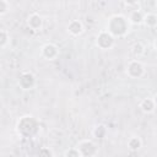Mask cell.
<instances>
[{
    "label": "cell",
    "mask_w": 157,
    "mask_h": 157,
    "mask_svg": "<svg viewBox=\"0 0 157 157\" xmlns=\"http://www.w3.org/2000/svg\"><path fill=\"white\" fill-rule=\"evenodd\" d=\"M105 29L109 31L115 38L124 37L130 29V21L124 15H114L108 20Z\"/></svg>",
    "instance_id": "obj_1"
},
{
    "label": "cell",
    "mask_w": 157,
    "mask_h": 157,
    "mask_svg": "<svg viewBox=\"0 0 157 157\" xmlns=\"http://www.w3.org/2000/svg\"><path fill=\"white\" fill-rule=\"evenodd\" d=\"M115 44V37L107 29H102L98 32L96 37V45L102 50H108L113 48Z\"/></svg>",
    "instance_id": "obj_2"
},
{
    "label": "cell",
    "mask_w": 157,
    "mask_h": 157,
    "mask_svg": "<svg viewBox=\"0 0 157 157\" xmlns=\"http://www.w3.org/2000/svg\"><path fill=\"white\" fill-rule=\"evenodd\" d=\"M145 65L139 59H132L126 66V75L130 78H141L145 75Z\"/></svg>",
    "instance_id": "obj_3"
},
{
    "label": "cell",
    "mask_w": 157,
    "mask_h": 157,
    "mask_svg": "<svg viewBox=\"0 0 157 157\" xmlns=\"http://www.w3.org/2000/svg\"><path fill=\"white\" fill-rule=\"evenodd\" d=\"M18 86L21 90L23 91H29V90H33L37 85V80H36V76L29 72V71H25L21 74L20 78H18Z\"/></svg>",
    "instance_id": "obj_4"
},
{
    "label": "cell",
    "mask_w": 157,
    "mask_h": 157,
    "mask_svg": "<svg viewBox=\"0 0 157 157\" xmlns=\"http://www.w3.org/2000/svg\"><path fill=\"white\" fill-rule=\"evenodd\" d=\"M40 54L45 60H54L59 56V48L54 43H45L40 48Z\"/></svg>",
    "instance_id": "obj_5"
},
{
    "label": "cell",
    "mask_w": 157,
    "mask_h": 157,
    "mask_svg": "<svg viewBox=\"0 0 157 157\" xmlns=\"http://www.w3.org/2000/svg\"><path fill=\"white\" fill-rule=\"evenodd\" d=\"M76 147L80 150L81 156H82V153H83L85 150H88V156H94V155H97V152H98V147H97V145H96L92 140H88V139H86V140H81V141L77 144Z\"/></svg>",
    "instance_id": "obj_6"
},
{
    "label": "cell",
    "mask_w": 157,
    "mask_h": 157,
    "mask_svg": "<svg viewBox=\"0 0 157 157\" xmlns=\"http://www.w3.org/2000/svg\"><path fill=\"white\" fill-rule=\"evenodd\" d=\"M27 25L33 31H39L43 27V17L39 13H31L27 18Z\"/></svg>",
    "instance_id": "obj_7"
},
{
    "label": "cell",
    "mask_w": 157,
    "mask_h": 157,
    "mask_svg": "<svg viewBox=\"0 0 157 157\" xmlns=\"http://www.w3.org/2000/svg\"><path fill=\"white\" fill-rule=\"evenodd\" d=\"M67 32L71 36H74V37L80 36L83 32V25H82V22L80 20H71L67 23Z\"/></svg>",
    "instance_id": "obj_8"
},
{
    "label": "cell",
    "mask_w": 157,
    "mask_h": 157,
    "mask_svg": "<svg viewBox=\"0 0 157 157\" xmlns=\"http://www.w3.org/2000/svg\"><path fill=\"white\" fill-rule=\"evenodd\" d=\"M139 105H140V109H141L144 113H146V114L152 113V112L156 109V107H157L155 98H151V97H146V98H144V99L140 102Z\"/></svg>",
    "instance_id": "obj_9"
},
{
    "label": "cell",
    "mask_w": 157,
    "mask_h": 157,
    "mask_svg": "<svg viewBox=\"0 0 157 157\" xmlns=\"http://www.w3.org/2000/svg\"><path fill=\"white\" fill-rule=\"evenodd\" d=\"M129 21L131 25H141L144 23V18H145V13L141 10H132L129 15Z\"/></svg>",
    "instance_id": "obj_10"
},
{
    "label": "cell",
    "mask_w": 157,
    "mask_h": 157,
    "mask_svg": "<svg viewBox=\"0 0 157 157\" xmlns=\"http://www.w3.org/2000/svg\"><path fill=\"white\" fill-rule=\"evenodd\" d=\"M144 23L146 27H150V28H153L157 26V15L153 13V12H150V13H145V18H144Z\"/></svg>",
    "instance_id": "obj_11"
},
{
    "label": "cell",
    "mask_w": 157,
    "mask_h": 157,
    "mask_svg": "<svg viewBox=\"0 0 157 157\" xmlns=\"http://www.w3.org/2000/svg\"><path fill=\"white\" fill-rule=\"evenodd\" d=\"M142 146V141L139 136H131L129 140H128V147L131 150V151H137L140 147Z\"/></svg>",
    "instance_id": "obj_12"
},
{
    "label": "cell",
    "mask_w": 157,
    "mask_h": 157,
    "mask_svg": "<svg viewBox=\"0 0 157 157\" xmlns=\"http://www.w3.org/2000/svg\"><path fill=\"white\" fill-rule=\"evenodd\" d=\"M10 43V33L5 29V28H1L0 31V48L1 49H5Z\"/></svg>",
    "instance_id": "obj_13"
},
{
    "label": "cell",
    "mask_w": 157,
    "mask_h": 157,
    "mask_svg": "<svg viewBox=\"0 0 157 157\" xmlns=\"http://www.w3.org/2000/svg\"><path fill=\"white\" fill-rule=\"evenodd\" d=\"M131 52H132V54L135 55V56H140V55H142L144 54V52H145V48H144V45H142V43H140V42H137V43H135L132 47H131Z\"/></svg>",
    "instance_id": "obj_14"
},
{
    "label": "cell",
    "mask_w": 157,
    "mask_h": 157,
    "mask_svg": "<svg viewBox=\"0 0 157 157\" xmlns=\"http://www.w3.org/2000/svg\"><path fill=\"white\" fill-rule=\"evenodd\" d=\"M10 11V1L0 0V16H5Z\"/></svg>",
    "instance_id": "obj_15"
},
{
    "label": "cell",
    "mask_w": 157,
    "mask_h": 157,
    "mask_svg": "<svg viewBox=\"0 0 157 157\" xmlns=\"http://www.w3.org/2000/svg\"><path fill=\"white\" fill-rule=\"evenodd\" d=\"M64 156H75V157H78V156H81V152H80V150L77 147H72L69 151H66L64 153Z\"/></svg>",
    "instance_id": "obj_16"
},
{
    "label": "cell",
    "mask_w": 157,
    "mask_h": 157,
    "mask_svg": "<svg viewBox=\"0 0 157 157\" xmlns=\"http://www.w3.org/2000/svg\"><path fill=\"white\" fill-rule=\"evenodd\" d=\"M123 1L126 6H135L139 2V0H123Z\"/></svg>",
    "instance_id": "obj_17"
},
{
    "label": "cell",
    "mask_w": 157,
    "mask_h": 157,
    "mask_svg": "<svg viewBox=\"0 0 157 157\" xmlns=\"http://www.w3.org/2000/svg\"><path fill=\"white\" fill-rule=\"evenodd\" d=\"M153 48H155V50L157 52V38L153 40Z\"/></svg>",
    "instance_id": "obj_18"
},
{
    "label": "cell",
    "mask_w": 157,
    "mask_h": 157,
    "mask_svg": "<svg viewBox=\"0 0 157 157\" xmlns=\"http://www.w3.org/2000/svg\"><path fill=\"white\" fill-rule=\"evenodd\" d=\"M156 10H157V1H156Z\"/></svg>",
    "instance_id": "obj_19"
}]
</instances>
